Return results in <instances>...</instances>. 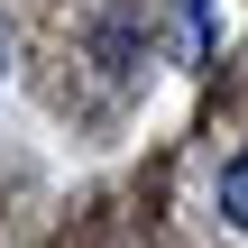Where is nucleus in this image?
<instances>
[{"instance_id": "1", "label": "nucleus", "mask_w": 248, "mask_h": 248, "mask_svg": "<svg viewBox=\"0 0 248 248\" xmlns=\"http://www.w3.org/2000/svg\"><path fill=\"white\" fill-rule=\"evenodd\" d=\"M221 212H230V230H248V147L221 166Z\"/></svg>"}, {"instance_id": "2", "label": "nucleus", "mask_w": 248, "mask_h": 248, "mask_svg": "<svg viewBox=\"0 0 248 248\" xmlns=\"http://www.w3.org/2000/svg\"><path fill=\"white\" fill-rule=\"evenodd\" d=\"M0 83H9V28H0Z\"/></svg>"}]
</instances>
